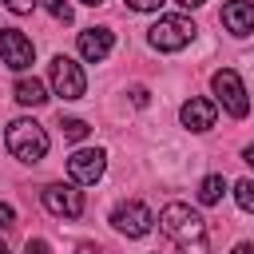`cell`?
I'll use <instances>...</instances> for the list:
<instances>
[{
	"mask_svg": "<svg viewBox=\"0 0 254 254\" xmlns=\"http://www.w3.org/2000/svg\"><path fill=\"white\" fill-rule=\"evenodd\" d=\"M44 206L60 218H79L83 214V190H75V183H52L40 190Z\"/></svg>",
	"mask_w": 254,
	"mask_h": 254,
	"instance_id": "9",
	"label": "cell"
},
{
	"mask_svg": "<svg viewBox=\"0 0 254 254\" xmlns=\"http://www.w3.org/2000/svg\"><path fill=\"white\" fill-rule=\"evenodd\" d=\"M222 24H226V32H234V36H250V32H254V4H250V0H230V4L222 8Z\"/></svg>",
	"mask_w": 254,
	"mask_h": 254,
	"instance_id": "12",
	"label": "cell"
},
{
	"mask_svg": "<svg viewBox=\"0 0 254 254\" xmlns=\"http://www.w3.org/2000/svg\"><path fill=\"white\" fill-rule=\"evenodd\" d=\"M230 254H254V246H250V242H238V246H234Z\"/></svg>",
	"mask_w": 254,
	"mask_h": 254,
	"instance_id": "23",
	"label": "cell"
},
{
	"mask_svg": "<svg viewBox=\"0 0 254 254\" xmlns=\"http://www.w3.org/2000/svg\"><path fill=\"white\" fill-rule=\"evenodd\" d=\"M0 254H8V246H4V242H0Z\"/></svg>",
	"mask_w": 254,
	"mask_h": 254,
	"instance_id": "28",
	"label": "cell"
},
{
	"mask_svg": "<svg viewBox=\"0 0 254 254\" xmlns=\"http://www.w3.org/2000/svg\"><path fill=\"white\" fill-rule=\"evenodd\" d=\"M175 4H183V8H198V4H206V0H175Z\"/></svg>",
	"mask_w": 254,
	"mask_h": 254,
	"instance_id": "26",
	"label": "cell"
},
{
	"mask_svg": "<svg viewBox=\"0 0 254 254\" xmlns=\"http://www.w3.org/2000/svg\"><path fill=\"white\" fill-rule=\"evenodd\" d=\"M131 103H135V107H147V103H151L147 87H131Z\"/></svg>",
	"mask_w": 254,
	"mask_h": 254,
	"instance_id": "22",
	"label": "cell"
},
{
	"mask_svg": "<svg viewBox=\"0 0 254 254\" xmlns=\"http://www.w3.org/2000/svg\"><path fill=\"white\" fill-rule=\"evenodd\" d=\"M127 8H135V12H159L163 8V0H123Z\"/></svg>",
	"mask_w": 254,
	"mask_h": 254,
	"instance_id": "18",
	"label": "cell"
},
{
	"mask_svg": "<svg viewBox=\"0 0 254 254\" xmlns=\"http://www.w3.org/2000/svg\"><path fill=\"white\" fill-rule=\"evenodd\" d=\"M111 44H115L111 28H83V32H79V40H75V48H79V56H83L87 64L107 60V56H111Z\"/></svg>",
	"mask_w": 254,
	"mask_h": 254,
	"instance_id": "10",
	"label": "cell"
},
{
	"mask_svg": "<svg viewBox=\"0 0 254 254\" xmlns=\"http://www.w3.org/2000/svg\"><path fill=\"white\" fill-rule=\"evenodd\" d=\"M12 95H16V103H24V107H40V103H48V87L32 75H20L16 79V87H12Z\"/></svg>",
	"mask_w": 254,
	"mask_h": 254,
	"instance_id": "13",
	"label": "cell"
},
{
	"mask_svg": "<svg viewBox=\"0 0 254 254\" xmlns=\"http://www.w3.org/2000/svg\"><path fill=\"white\" fill-rule=\"evenodd\" d=\"M79 4H91V8H99V4H103V0H79Z\"/></svg>",
	"mask_w": 254,
	"mask_h": 254,
	"instance_id": "27",
	"label": "cell"
},
{
	"mask_svg": "<svg viewBox=\"0 0 254 254\" xmlns=\"http://www.w3.org/2000/svg\"><path fill=\"white\" fill-rule=\"evenodd\" d=\"M222 194H226V179H222V175H206V179L198 183V202H202V206L222 202Z\"/></svg>",
	"mask_w": 254,
	"mask_h": 254,
	"instance_id": "14",
	"label": "cell"
},
{
	"mask_svg": "<svg viewBox=\"0 0 254 254\" xmlns=\"http://www.w3.org/2000/svg\"><path fill=\"white\" fill-rule=\"evenodd\" d=\"M159 226L163 234L183 250V254H206L210 242H206V222L198 210H190L187 202H167L159 210Z\"/></svg>",
	"mask_w": 254,
	"mask_h": 254,
	"instance_id": "1",
	"label": "cell"
},
{
	"mask_svg": "<svg viewBox=\"0 0 254 254\" xmlns=\"http://www.w3.org/2000/svg\"><path fill=\"white\" fill-rule=\"evenodd\" d=\"M60 131H64V139H71V143H79V139H87V123L83 119H60Z\"/></svg>",
	"mask_w": 254,
	"mask_h": 254,
	"instance_id": "16",
	"label": "cell"
},
{
	"mask_svg": "<svg viewBox=\"0 0 254 254\" xmlns=\"http://www.w3.org/2000/svg\"><path fill=\"white\" fill-rule=\"evenodd\" d=\"M79 254H99V246H91V242H83V246H79Z\"/></svg>",
	"mask_w": 254,
	"mask_h": 254,
	"instance_id": "24",
	"label": "cell"
},
{
	"mask_svg": "<svg viewBox=\"0 0 254 254\" xmlns=\"http://www.w3.org/2000/svg\"><path fill=\"white\" fill-rule=\"evenodd\" d=\"M242 159H246V163H250V167H254V143H250V147H246V151H242Z\"/></svg>",
	"mask_w": 254,
	"mask_h": 254,
	"instance_id": "25",
	"label": "cell"
},
{
	"mask_svg": "<svg viewBox=\"0 0 254 254\" xmlns=\"http://www.w3.org/2000/svg\"><path fill=\"white\" fill-rule=\"evenodd\" d=\"M194 20L190 16H159L151 28H147V40H151V48H159V52H183L190 40H194Z\"/></svg>",
	"mask_w": 254,
	"mask_h": 254,
	"instance_id": "3",
	"label": "cell"
},
{
	"mask_svg": "<svg viewBox=\"0 0 254 254\" xmlns=\"http://www.w3.org/2000/svg\"><path fill=\"white\" fill-rule=\"evenodd\" d=\"M234 202H238L246 214H254V179H238V183H234Z\"/></svg>",
	"mask_w": 254,
	"mask_h": 254,
	"instance_id": "15",
	"label": "cell"
},
{
	"mask_svg": "<svg viewBox=\"0 0 254 254\" xmlns=\"http://www.w3.org/2000/svg\"><path fill=\"white\" fill-rule=\"evenodd\" d=\"M4 8H8V12H16V16H28V12L36 8V0H4Z\"/></svg>",
	"mask_w": 254,
	"mask_h": 254,
	"instance_id": "19",
	"label": "cell"
},
{
	"mask_svg": "<svg viewBox=\"0 0 254 254\" xmlns=\"http://www.w3.org/2000/svg\"><path fill=\"white\" fill-rule=\"evenodd\" d=\"M210 87H214V99L234 115V119H246L250 115V95H246V83L238 79L234 67H218L210 75Z\"/></svg>",
	"mask_w": 254,
	"mask_h": 254,
	"instance_id": "4",
	"label": "cell"
},
{
	"mask_svg": "<svg viewBox=\"0 0 254 254\" xmlns=\"http://www.w3.org/2000/svg\"><path fill=\"white\" fill-rule=\"evenodd\" d=\"M48 79H52V91L64 99H83V91H87V75L71 56H56L48 67Z\"/></svg>",
	"mask_w": 254,
	"mask_h": 254,
	"instance_id": "5",
	"label": "cell"
},
{
	"mask_svg": "<svg viewBox=\"0 0 254 254\" xmlns=\"http://www.w3.org/2000/svg\"><path fill=\"white\" fill-rule=\"evenodd\" d=\"M4 143H8L12 159H20V163H40L48 155V131L36 119H12L4 131Z\"/></svg>",
	"mask_w": 254,
	"mask_h": 254,
	"instance_id": "2",
	"label": "cell"
},
{
	"mask_svg": "<svg viewBox=\"0 0 254 254\" xmlns=\"http://www.w3.org/2000/svg\"><path fill=\"white\" fill-rule=\"evenodd\" d=\"M44 8H48L60 24H71V4H67V0H44Z\"/></svg>",
	"mask_w": 254,
	"mask_h": 254,
	"instance_id": "17",
	"label": "cell"
},
{
	"mask_svg": "<svg viewBox=\"0 0 254 254\" xmlns=\"http://www.w3.org/2000/svg\"><path fill=\"white\" fill-rule=\"evenodd\" d=\"M28 254H52V246L44 242V238H28V246H24Z\"/></svg>",
	"mask_w": 254,
	"mask_h": 254,
	"instance_id": "20",
	"label": "cell"
},
{
	"mask_svg": "<svg viewBox=\"0 0 254 254\" xmlns=\"http://www.w3.org/2000/svg\"><path fill=\"white\" fill-rule=\"evenodd\" d=\"M111 226H115L119 234H127V238H143V234H151L155 214H151L139 198H127V202H119V206L111 210Z\"/></svg>",
	"mask_w": 254,
	"mask_h": 254,
	"instance_id": "6",
	"label": "cell"
},
{
	"mask_svg": "<svg viewBox=\"0 0 254 254\" xmlns=\"http://www.w3.org/2000/svg\"><path fill=\"white\" fill-rule=\"evenodd\" d=\"M12 222H16V210H12L8 202H0V230H8Z\"/></svg>",
	"mask_w": 254,
	"mask_h": 254,
	"instance_id": "21",
	"label": "cell"
},
{
	"mask_svg": "<svg viewBox=\"0 0 254 254\" xmlns=\"http://www.w3.org/2000/svg\"><path fill=\"white\" fill-rule=\"evenodd\" d=\"M214 115H218V103L214 99H198V95L179 107V119H183L187 131H210L214 127Z\"/></svg>",
	"mask_w": 254,
	"mask_h": 254,
	"instance_id": "11",
	"label": "cell"
},
{
	"mask_svg": "<svg viewBox=\"0 0 254 254\" xmlns=\"http://www.w3.org/2000/svg\"><path fill=\"white\" fill-rule=\"evenodd\" d=\"M103 171H107V155H103L99 147H79V151H71V159H67V175H71L75 187L99 183Z\"/></svg>",
	"mask_w": 254,
	"mask_h": 254,
	"instance_id": "8",
	"label": "cell"
},
{
	"mask_svg": "<svg viewBox=\"0 0 254 254\" xmlns=\"http://www.w3.org/2000/svg\"><path fill=\"white\" fill-rule=\"evenodd\" d=\"M32 60H36L32 40H28L20 28H0V64L12 67V71H28Z\"/></svg>",
	"mask_w": 254,
	"mask_h": 254,
	"instance_id": "7",
	"label": "cell"
}]
</instances>
